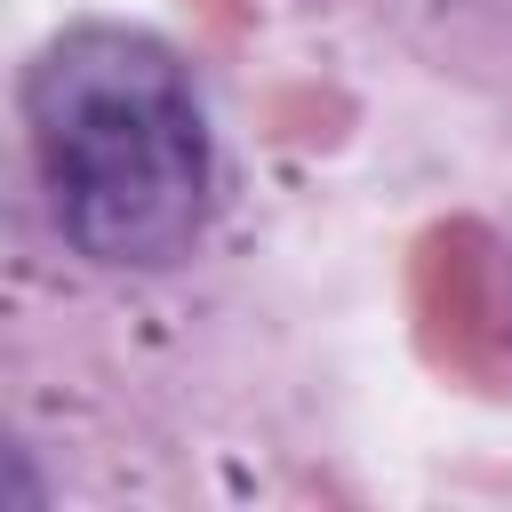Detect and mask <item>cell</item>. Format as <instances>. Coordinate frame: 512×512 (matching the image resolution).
<instances>
[{
	"instance_id": "1",
	"label": "cell",
	"mask_w": 512,
	"mask_h": 512,
	"mask_svg": "<svg viewBox=\"0 0 512 512\" xmlns=\"http://www.w3.org/2000/svg\"><path fill=\"white\" fill-rule=\"evenodd\" d=\"M24 128L64 240L96 264H176L208 216V120L184 64L128 24H72L24 72Z\"/></svg>"
}]
</instances>
